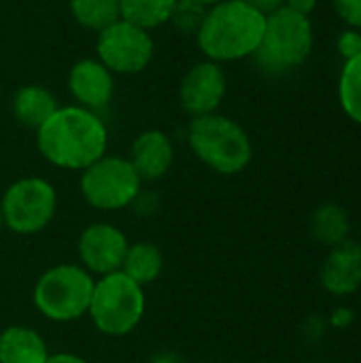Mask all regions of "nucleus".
<instances>
[{"mask_svg":"<svg viewBox=\"0 0 361 363\" xmlns=\"http://www.w3.org/2000/svg\"><path fill=\"white\" fill-rule=\"evenodd\" d=\"M121 272L128 274L134 283H138L143 287L155 283L164 272L162 249L149 240L130 242L126 257H123V264H121Z\"/></svg>","mask_w":361,"mask_h":363,"instance_id":"nucleus-17","label":"nucleus"},{"mask_svg":"<svg viewBox=\"0 0 361 363\" xmlns=\"http://www.w3.org/2000/svg\"><path fill=\"white\" fill-rule=\"evenodd\" d=\"M187 145L198 162L223 177L240 174L253 160V143L249 132L223 113L189 119Z\"/></svg>","mask_w":361,"mask_h":363,"instance_id":"nucleus-3","label":"nucleus"},{"mask_svg":"<svg viewBox=\"0 0 361 363\" xmlns=\"http://www.w3.org/2000/svg\"><path fill=\"white\" fill-rule=\"evenodd\" d=\"M249 6H253V9H257L260 13H264V15H270V13H274V11H279L281 6H285V0H245Z\"/></svg>","mask_w":361,"mask_h":363,"instance_id":"nucleus-26","label":"nucleus"},{"mask_svg":"<svg viewBox=\"0 0 361 363\" xmlns=\"http://www.w3.org/2000/svg\"><path fill=\"white\" fill-rule=\"evenodd\" d=\"M185 2H194V4H200L204 9H211V6H215V4H219L223 0H185Z\"/></svg>","mask_w":361,"mask_h":363,"instance_id":"nucleus-30","label":"nucleus"},{"mask_svg":"<svg viewBox=\"0 0 361 363\" xmlns=\"http://www.w3.org/2000/svg\"><path fill=\"white\" fill-rule=\"evenodd\" d=\"M0 211L4 230L17 236H34L53 221L57 213V191L53 183L43 177H21L4 189Z\"/></svg>","mask_w":361,"mask_h":363,"instance_id":"nucleus-8","label":"nucleus"},{"mask_svg":"<svg viewBox=\"0 0 361 363\" xmlns=\"http://www.w3.org/2000/svg\"><path fill=\"white\" fill-rule=\"evenodd\" d=\"M143 181L128 157L104 153L100 160L81 170L79 191L96 211H123L134 206L143 194Z\"/></svg>","mask_w":361,"mask_h":363,"instance_id":"nucleus-7","label":"nucleus"},{"mask_svg":"<svg viewBox=\"0 0 361 363\" xmlns=\"http://www.w3.org/2000/svg\"><path fill=\"white\" fill-rule=\"evenodd\" d=\"M336 91L343 113L361 125V55L343 64Z\"/></svg>","mask_w":361,"mask_h":363,"instance_id":"nucleus-21","label":"nucleus"},{"mask_svg":"<svg viewBox=\"0 0 361 363\" xmlns=\"http://www.w3.org/2000/svg\"><path fill=\"white\" fill-rule=\"evenodd\" d=\"M353 319H355V315H353V311L351 308H338V311H334V315H332V325L334 328H338V330H345L347 325H351L353 323Z\"/></svg>","mask_w":361,"mask_h":363,"instance_id":"nucleus-27","label":"nucleus"},{"mask_svg":"<svg viewBox=\"0 0 361 363\" xmlns=\"http://www.w3.org/2000/svg\"><path fill=\"white\" fill-rule=\"evenodd\" d=\"M36 149L51 166L81 172L106 153L109 130L98 113L60 104L36 130Z\"/></svg>","mask_w":361,"mask_h":363,"instance_id":"nucleus-1","label":"nucleus"},{"mask_svg":"<svg viewBox=\"0 0 361 363\" xmlns=\"http://www.w3.org/2000/svg\"><path fill=\"white\" fill-rule=\"evenodd\" d=\"M317 4H319V0H285V9L306 15V17H311L315 13Z\"/></svg>","mask_w":361,"mask_h":363,"instance_id":"nucleus-25","label":"nucleus"},{"mask_svg":"<svg viewBox=\"0 0 361 363\" xmlns=\"http://www.w3.org/2000/svg\"><path fill=\"white\" fill-rule=\"evenodd\" d=\"M96 277L79 264H55L34 283L32 302L36 311L53 323H72L87 317Z\"/></svg>","mask_w":361,"mask_h":363,"instance_id":"nucleus-6","label":"nucleus"},{"mask_svg":"<svg viewBox=\"0 0 361 363\" xmlns=\"http://www.w3.org/2000/svg\"><path fill=\"white\" fill-rule=\"evenodd\" d=\"M153 34L126 19H117L96 36V57L113 74H138L153 62Z\"/></svg>","mask_w":361,"mask_h":363,"instance_id":"nucleus-9","label":"nucleus"},{"mask_svg":"<svg viewBox=\"0 0 361 363\" xmlns=\"http://www.w3.org/2000/svg\"><path fill=\"white\" fill-rule=\"evenodd\" d=\"M47 363H89L85 357L77 355V353H53L49 355Z\"/></svg>","mask_w":361,"mask_h":363,"instance_id":"nucleus-29","label":"nucleus"},{"mask_svg":"<svg viewBox=\"0 0 361 363\" xmlns=\"http://www.w3.org/2000/svg\"><path fill=\"white\" fill-rule=\"evenodd\" d=\"M4 230V219H2V211H0V232Z\"/></svg>","mask_w":361,"mask_h":363,"instance_id":"nucleus-31","label":"nucleus"},{"mask_svg":"<svg viewBox=\"0 0 361 363\" xmlns=\"http://www.w3.org/2000/svg\"><path fill=\"white\" fill-rule=\"evenodd\" d=\"M336 49H338V55L349 62L353 57L361 55V30L355 28H345L338 38H336Z\"/></svg>","mask_w":361,"mask_h":363,"instance_id":"nucleus-23","label":"nucleus"},{"mask_svg":"<svg viewBox=\"0 0 361 363\" xmlns=\"http://www.w3.org/2000/svg\"><path fill=\"white\" fill-rule=\"evenodd\" d=\"M57 106L60 102L55 94L38 83L21 85L11 98V113L15 121L34 132L57 111Z\"/></svg>","mask_w":361,"mask_h":363,"instance_id":"nucleus-15","label":"nucleus"},{"mask_svg":"<svg viewBox=\"0 0 361 363\" xmlns=\"http://www.w3.org/2000/svg\"><path fill=\"white\" fill-rule=\"evenodd\" d=\"M47 340L30 325H9L0 332V363H47Z\"/></svg>","mask_w":361,"mask_h":363,"instance_id":"nucleus-16","label":"nucleus"},{"mask_svg":"<svg viewBox=\"0 0 361 363\" xmlns=\"http://www.w3.org/2000/svg\"><path fill=\"white\" fill-rule=\"evenodd\" d=\"M68 9L81 28L96 34L121 19L119 0H68Z\"/></svg>","mask_w":361,"mask_h":363,"instance_id":"nucleus-20","label":"nucleus"},{"mask_svg":"<svg viewBox=\"0 0 361 363\" xmlns=\"http://www.w3.org/2000/svg\"><path fill=\"white\" fill-rule=\"evenodd\" d=\"M266 28V15L245 0H223L211 9L194 36L204 60L230 64L255 55Z\"/></svg>","mask_w":361,"mask_h":363,"instance_id":"nucleus-2","label":"nucleus"},{"mask_svg":"<svg viewBox=\"0 0 361 363\" xmlns=\"http://www.w3.org/2000/svg\"><path fill=\"white\" fill-rule=\"evenodd\" d=\"M130 247L128 236L109 221H94L85 225L77 238V257L91 277H104L121 270L126 251Z\"/></svg>","mask_w":361,"mask_h":363,"instance_id":"nucleus-10","label":"nucleus"},{"mask_svg":"<svg viewBox=\"0 0 361 363\" xmlns=\"http://www.w3.org/2000/svg\"><path fill=\"white\" fill-rule=\"evenodd\" d=\"M147 313L145 287L134 283L121 270L98 277L94 283L87 317L94 328L109 338L132 334Z\"/></svg>","mask_w":361,"mask_h":363,"instance_id":"nucleus-5","label":"nucleus"},{"mask_svg":"<svg viewBox=\"0 0 361 363\" xmlns=\"http://www.w3.org/2000/svg\"><path fill=\"white\" fill-rule=\"evenodd\" d=\"M321 287L336 296L347 298L361 289V242L349 238L330 249L321 266Z\"/></svg>","mask_w":361,"mask_h":363,"instance_id":"nucleus-13","label":"nucleus"},{"mask_svg":"<svg viewBox=\"0 0 361 363\" xmlns=\"http://www.w3.org/2000/svg\"><path fill=\"white\" fill-rule=\"evenodd\" d=\"M68 91L72 104L94 113L109 108L115 96V74L94 55L77 60L68 70Z\"/></svg>","mask_w":361,"mask_h":363,"instance_id":"nucleus-12","label":"nucleus"},{"mask_svg":"<svg viewBox=\"0 0 361 363\" xmlns=\"http://www.w3.org/2000/svg\"><path fill=\"white\" fill-rule=\"evenodd\" d=\"M179 0H119L121 19L153 32L170 21Z\"/></svg>","mask_w":361,"mask_h":363,"instance_id":"nucleus-19","label":"nucleus"},{"mask_svg":"<svg viewBox=\"0 0 361 363\" xmlns=\"http://www.w3.org/2000/svg\"><path fill=\"white\" fill-rule=\"evenodd\" d=\"M332 6L347 28L361 30V0H332Z\"/></svg>","mask_w":361,"mask_h":363,"instance_id":"nucleus-24","label":"nucleus"},{"mask_svg":"<svg viewBox=\"0 0 361 363\" xmlns=\"http://www.w3.org/2000/svg\"><path fill=\"white\" fill-rule=\"evenodd\" d=\"M204 15H206V9L204 6L194 4V2H185V0H179L168 23H172L181 34L196 36L198 30H200V26H202Z\"/></svg>","mask_w":361,"mask_h":363,"instance_id":"nucleus-22","label":"nucleus"},{"mask_svg":"<svg viewBox=\"0 0 361 363\" xmlns=\"http://www.w3.org/2000/svg\"><path fill=\"white\" fill-rule=\"evenodd\" d=\"M311 234L317 242L326 247H336L351 238V217L345 206L336 202H326L317 206L311 215Z\"/></svg>","mask_w":361,"mask_h":363,"instance_id":"nucleus-18","label":"nucleus"},{"mask_svg":"<svg viewBox=\"0 0 361 363\" xmlns=\"http://www.w3.org/2000/svg\"><path fill=\"white\" fill-rule=\"evenodd\" d=\"M149 363H187L183 359V355H179L177 351H157L151 355Z\"/></svg>","mask_w":361,"mask_h":363,"instance_id":"nucleus-28","label":"nucleus"},{"mask_svg":"<svg viewBox=\"0 0 361 363\" xmlns=\"http://www.w3.org/2000/svg\"><path fill=\"white\" fill-rule=\"evenodd\" d=\"M315 49V28L311 17L285 6L266 15L262 43L251 57L268 77H283L306 64Z\"/></svg>","mask_w":361,"mask_h":363,"instance_id":"nucleus-4","label":"nucleus"},{"mask_svg":"<svg viewBox=\"0 0 361 363\" xmlns=\"http://www.w3.org/2000/svg\"><path fill=\"white\" fill-rule=\"evenodd\" d=\"M128 160L143 183H155L164 179L174 164L172 138L164 130H145L132 140Z\"/></svg>","mask_w":361,"mask_h":363,"instance_id":"nucleus-14","label":"nucleus"},{"mask_svg":"<svg viewBox=\"0 0 361 363\" xmlns=\"http://www.w3.org/2000/svg\"><path fill=\"white\" fill-rule=\"evenodd\" d=\"M228 94V74L221 64L200 60L183 74L179 85V104L185 115L202 117L219 113Z\"/></svg>","mask_w":361,"mask_h":363,"instance_id":"nucleus-11","label":"nucleus"}]
</instances>
